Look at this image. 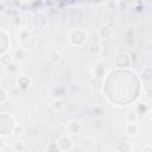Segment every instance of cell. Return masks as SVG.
Masks as SVG:
<instances>
[{
  "label": "cell",
  "instance_id": "1",
  "mask_svg": "<svg viewBox=\"0 0 152 152\" xmlns=\"http://www.w3.org/2000/svg\"><path fill=\"white\" fill-rule=\"evenodd\" d=\"M68 40L74 46H83L88 40V32L82 28H74L69 32Z\"/></svg>",
  "mask_w": 152,
  "mask_h": 152
},
{
  "label": "cell",
  "instance_id": "2",
  "mask_svg": "<svg viewBox=\"0 0 152 152\" xmlns=\"http://www.w3.org/2000/svg\"><path fill=\"white\" fill-rule=\"evenodd\" d=\"M114 64H115V68H129L132 64L131 55L127 51L118 52L114 58Z\"/></svg>",
  "mask_w": 152,
  "mask_h": 152
},
{
  "label": "cell",
  "instance_id": "3",
  "mask_svg": "<svg viewBox=\"0 0 152 152\" xmlns=\"http://www.w3.org/2000/svg\"><path fill=\"white\" fill-rule=\"evenodd\" d=\"M31 23H32V26H33L34 28H37V30H43V28H45V27L48 26V24H49V18H48L44 13L39 12V13H36V14L32 17Z\"/></svg>",
  "mask_w": 152,
  "mask_h": 152
},
{
  "label": "cell",
  "instance_id": "4",
  "mask_svg": "<svg viewBox=\"0 0 152 152\" xmlns=\"http://www.w3.org/2000/svg\"><path fill=\"white\" fill-rule=\"evenodd\" d=\"M97 37L101 39V40H109L110 38H113L114 36V28L109 25H101L99 28H97Z\"/></svg>",
  "mask_w": 152,
  "mask_h": 152
},
{
  "label": "cell",
  "instance_id": "5",
  "mask_svg": "<svg viewBox=\"0 0 152 152\" xmlns=\"http://www.w3.org/2000/svg\"><path fill=\"white\" fill-rule=\"evenodd\" d=\"M57 145H58L61 151H69L74 147V140L69 134H64V135H61L58 138Z\"/></svg>",
  "mask_w": 152,
  "mask_h": 152
},
{
  "label": "cell",
  "instance_id": "6",
  "mask_svg": "<svg viewBox=\"0 0 152 152\" xmlns=\"http://www.w3.org/2000/svg\"><path fill=\"white\" fill-rule=\"evenodd\" d=\"M82 129V126H81V122L78 120H70L68 124H66V131L70 135H75V134H78Z\"/></svg>",
  "mask_w": 152,
  "mask_h": 152
},
{
  "label": "cell",
  "instance_id": "7",
  "mask_svg": "<svg viewBox=\"0 0 152 152\" xmlns=\"http://www.w3.org/2000/svg\"><path fill=\"white\" fill-rule=\"evenodd\" d=\"M88 51L94 56H100L103 51V45L100 40H94L88 45Z\"/></svg>",
  "mask_w": 152,
  "mask_h": 152
},
{
  "label": "cell",
  "instance_id": "8",
  "mask_svg": "<svg viewBox=\"0 0 152 152\" xmlns=\"http://www.w3.org/2000/svg\"><path fill=\"white\" fill-rule=\"evenodd\" d=\"M0 45H1V53H5V52H8V48L11 45V42H10V38H8V34L6 32V30L1 28V40H0Z\"/></svg>",
  "mask_w": 152,
  "mask_h": 152
},
{
  "label": "cell",
  "instance_id": "9",
  "mask_svg": "<svg viewBox=\"0 0 152 152\" xmlns=\"http://www.w3.org/2000/svg\"><path fill=\"white\" fill-rule=\"evenodd\" d=\"M140 78L145 83H151L152 82V66H145L139 74Z\"/></svg>",
  "mask_w": 152,
  "mask_h": 152
},
{
  "label": "cell",
  "instance_id": "10",
  "mask_svg": "<svg viewBox=\"0 0 152 152\" xmlns=\"http://www.w3.org/2000/svg\"><path fill=\"white\" fill-rule=\"evenodd\" d=\"M126 134L129 137H135L139 133V125L137 122H127L126 127H125Z\"/></svg>",
  "mask_w": 152,
  "mask_h": 152
},
{
  "label": "cell",
  "instance_id": "11",
  "mask_svg": "<svg viewBox=\"0 0 152 152\" xmlns=\"http://www.w3.org/2000/svg\"><path fill=\"white\" fill-rule=\"evenodd\" d=\"M116 152H132L133 151V144L128 140H125V141H121L116 145V148H115Z\"/></svg>",
  "mask_w": 152,
  "mask_h": 152
},
{
  "label": "cell",
  "instance_id": "12",
  "mask_svg": "<svg viewBox=\"0 0 152 152\" xmlns=\"http://www.w3.org/2000/svg\"><path fill=\"white\" fill-rule=\"evenodd\" d=\"M13 57L17 62H24L27 58V50H25L24 48H19L15 50V53Z\"/></svg>",
  "mask_w": 152,
  "mask_h": 152
},
{
  "label": "cell",
  "instance_id": "13",
  "mask_svg": "<svg viewBox=\"0 0 152 152\" xmlns=\"http://www.w3.org/2000/svg\"><path fill=\"white\" fill-rule=\"evenodd\" d=\"M13 56L10 53V52H5V53H1L0 56V62L4 66H10L12 63H13Z\"/></svg>",
  "mask_w": 152,
  "mask_h": 152
},
{
  "label": "cell",
  "instance_id": "14",
  "mask_svg": "<svg viewBox=\"0 0 152 152\" xmlns=\"http://www.w3.org/2000/svg\"><path fill=\"white\" fill-rule=\"evenodd\" d=\"M17 84H18V87H20V88L26 89V88L31 84V80H30L27 76L21 75V76L18 77V80H17Z\"/></svg>",
  "mask_w": 152,
  "mask_h": 152
},
{
  "label": "cell",
  "instance_id": "15",
  "mask_svg": "<svg viewBox=\"0 0 152 152\" xmlns=\"http://www.w3.org/2000/svg\"><path fill=\"white\" fill-rule=\"evenodd\" d=\"M138 119V112L135 109H131L126 114V121L127 122H137Z\"/></svg>",
  "mask_w": 152,
  "mask_h": 152
},
{
  "label": "cell",
  "instance_id": "16",
  "mask_svg": "<svg viewBox=\"0 0 152 152\" xmlns=\"http://www.w3.org/2000/svg\"><path fill=\"white\" fill-rule=\"evenodd\" d=\"M8 99H10V96H8L7 89L5 87H1L0 88V104H5L8 101Z\"/></svg>",
  "mask_w": 152,
  "mask_h": 152
},
{
  "label": "cell",
  "instance_id": "17",
  "mask_svg": "<svg viewBox=\"0 0 152 152\" xmlns=\"http://www.w3.org/2000/svg\"><path fill=\"white\" fill-rule=\"evenodd\" d=\"M51 107L55 110H61V109L64 108V102L61 99H53L52 102H51Z\"/></svg>",
  "mask_w": 152,
  "mask_h": 152
},
{
  "label": "cell",
  "instance_id": "18",
  "mask_svg": "<svg viewBox=\"0 0 152 152\" xmlns=\"http://www.w3.org/2000/svg\"><path fill=\"white\" fill-rule=\"evenodd\" d=\"M12 148L15 151V152H23L25 150V144L20 140H15L12 142Z\"/></svg>",
  "mask_w": 152,
  "mask_h": 152
},
{
  "label": "cell",
  "instance_id": "19",
  "mask_svg": "<svg viewBox=\"0 0 152 152\" xmlns=\"http://www.w3.org/2000/svg\"><path fill=\"white\" fill-rule=\"evenodd\" d=\"M50 61H51L53 64H59L61 61H62V55H61V52L53 51V52L50 55Z\"/></svg>",
  "mask_w": 152,
  "mask_h": 152
},
{
  "label": "cell",
  "instance_id": "20",
  "mask_svg": "<svg viewBox=\"0 0 152 152\" xmlns=\"http://www.w3.org/2000/svg\"><path fill=\"white\" fill-rule=\"evenodd\" d=\"M59 147L57 145V142H50L46 146V152H59Z\"/></svg>",
  "mask_w": 152,
  "mask_h": 152
},
{
  "label": "cell",
  "instance_id": "21",
  "mask_svg": "<svg viewBox=\"0 0 152 152\" xmlns=\"http://www.w3.org/2000/svg\"><path fill=\"white\" fill-rule=\"evenodd\" d=\"M24 131H25L24 126H23L21 124H18V125H17V127H15V129H14V133H15V134H23V133H24Z\"/></svg>",
  "mask_w": 152,
  "mask_h": 152
},
{
  "label": "cell",
  "instance_id": "22",
  "mask_svg": "<svg viewBox=\"0 0 152 152\" xmlns=\"http://www.w3.org/2000/svg\"><path fill=\"white\" fill-rule=\"evenodd\" d=\"M93 112H94V115H96V116H102L104 114L103 110H102V108H100V107H94Z\"/></svg>",
  "mask_w": 152,
  "mask_h": 152
},
{
  "label": "cell",
  "instance_id": "23",
  "mask_svg": "<svg viewBox=\"0 0 152 152\" xmlns=\"http://www.w3.org/2000/svg\"><path fill=\"white\" fill-rule=\"evenodd\" d=\"M145 95L150 99H152V86H146L145 87Z\"/></svg>",
  "mask_w": 152,
  "mask_h": 152
},
{
  "label": "cell",
  "instance_id": "24",
  "mask_svg": "<svg viewBox=\"0 0 152 152\" xmlns=\"http://www.w3.org/2000/svg\"><path fill=\"white\" fill-rule=\"evenodd\" d=\"M141 152H152V145H146L142 147Z\"/></svg>",
  "mask_w": 152,
  "mask_h": 152
},
{
  "label": "cell",
  "instance_id": "25",
  "mask_svg": "<svg viewBox=\"0 0 152 152\" xmlns=\"http://www.w3.org/2000/svg\"><path fill=\"white\" fill-rule=\"evenodd\" d=\"M148 116H150V120L152 121V109H151V110L148 112Z\"/></svg>",
  "mask_w": 152,
  "mask_h": 152
},
{
  "label": "cell",
  "instance_id": "26",
  "mask_svg": "<svg viewBox=\"0 0 152 152\" xmlns=\"http://www.w3.org/2000/svg\"><path fill=\"white\" fill-rule=\"evenodd\" d=\"M0 152H5V150H4L2 147H1V150H0Z\"/></svg>",
  "mask_w": 152,
  "mask_h": 152
}]
</instances>
